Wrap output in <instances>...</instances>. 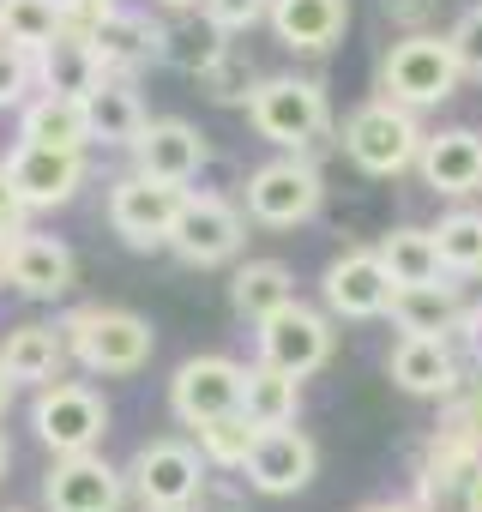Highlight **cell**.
Instances as JSON below:
<instances>
[{"mask_svg":"<svg viewBox=\"0 0 482 512\" xmlns=\"http://www.w3.org/2000/svg\"><path fill=\"white\" fill-rule=\"evenodd\" d=\"M434 241H440V266L446 278H482V211H446L434 223Z\"/></svg>","mask_w":482,"mask_h":512,"instance_id":"4dcf8cb0","label":"cell"},{"mask_svg":"<svg viewBox=\"0 0 482 512\" xmlns=\"http://www.w3.org/2000/svg\"><path fill=\"white\" fill-rule=\"evenodd\" d=\"M241 476H248L254 494H272V500L302 494V488L320 476V446H314L296 422H284V428H260V440H254L248 464H241Z\"/></svg>","mask_w":482,"mask_h":512,"instance_id":"5bb4252c","label":"cell"},{"mask_svg":"<svg viewBox=\"0 0 482 512\" xmlns=\"http://www.w3.org/2000/svg\"><path fill=\"white\" fill-rule=\"evenodd\" d=\"M452 422H458V428H470V434L482 440V386H470V392H452Z\"/></svg>","mask_w":482,"mask_h":512,"instance_id":"60d3db41","label":"cell"},{"mask_svg":"<svg viewBox=\"0 0 482 512\" xmlns=\"http://www.w3.org/2000/svg\"><path fill=\"white\" fill-rule=\"evenodd\" d=\"M254 338H260V362H272V368H284V374H296V380L320 374V368L332 362V350H338L332 320H326L320 308H302V302L278 308L266 326H254Z\"/></svg>","mask_w":482,"mask_h":512,"instance_id":"8fae6325","label":"cell"},{"mask_svg":"<svg viewBox=\"0 0 482 512\" xmlns=\"http://www.w3.org/2000/svg\"><path fill=\"white\" fill-rule=\"evenodd\" d=\"M392 290L398 284L380 266L374 247H344L320 278V296H326L332 320H380V314H392Z\"/></svg>","mask_w":482,"mask_h":512,"instance_id":"4fadbf2b","label":"cell"},{"mask_svg":"<svg viewBox=\"0 0 482 512\" xmlns=\"http://www.w3.org/2000/svg\"><path fill=\"white\" fill-rule=\"evenodd\" d=\"M380 266L392 272V284L404 290V284H434V278H446V266H440V241H434V229H416V223H398V229H386L380 235Z\"/></svg>","mask_w":482,"mask_h":512,"instance_id":"83f0119b","label":"cell"},{"mask_svg":"<svg viewBox=\"0 0 482 512\" xmlns=\"http://www.w3.org/2000/svg\"><path fill=\"white\" fill-rule=\"evenodd\" d=\"M193 512H248V488H241L229 470H211L205 488L193 494Z\"/></svg>","mask_w":482,"mask_h":512,"instance_id":"8d00e7d4","label":"cell"},{"mask_svg":"<svg viewBox=\"0 0 482 512\" xmlns=\"http://www.w3.org/2000/svg\"><path fill=\"white\" fill-rule=\"evenodd\" d=\"M223 49H229V31H217V25L193 7V13H181L175 25H163V55H157V61L175 67V73H193V79H199Z\"/></svg>","mask_w":482,"mask_h":512,"instance_id":"f1b7e54d","label":"cell"},{"mask_svg":"<svg viewBox=\"0 0 482 512\" xmlns=\"http://www.w3.org/2000/svg\"><path fill=\"white\" fill-rule=\"evenodd\" d=\"M356 512H428L422 500H368V506H356Z\"/></svg>","mask_w":482,"mask_h":512,"instance_id":"7bdbcfd3","label":"cell"},{"mask_svg":"<svg viewBox=\"0 0 482 512\" xmlns=\"http://www.w3.org/2000/svg\"><path fill=\"white\" fill-rule=\"evenodd\" d=\"M133 488L127 470H115L103 452H67L43 476V506L49 512H127Z\"/></svg>","mask_w":482,"mask_h":512,"instance_id":"7c38bea8","label":"cell"},{"mask_svg":"<svg viewBox=\"0 0 482 512\" xmlns=\"http://www.w3.org/2000/svg\"><path fill=\"white\" fill-rule=\"evenodd\" d=\"M79 278V260L73 247L55 241V235H37V229H19L7 241V284L31 302H61Z\"/></svg>","mask_w":482,"mask_h":512,"instance_id":"e0dca14e","label":"cell"},{"mask_svg":"<svg viewBox=\"0 0 482 512\" xmlns=\"http://www.w3.org/2000/svg\"><path fill=\"white\" fill-rule=\"evenodd\" d=\"M464 326H476V332H470V338H476V356H482V314H470V320H464Z\"/></svg>","mask_w":482,"mask_h":512,"instance_id":"681fc988","label":"cell"},{"mask_svg":"<svg viewBox=\"0 0 482 512\" xmlns=\"http://www.w3.org/2000/svg\"><path fill=\"white\" fill-rule=\"evenodd\" d=\"M7 31L19 49H49L61 31H67V13H61V0H7Z\"/></svg>","mask_w":482,"mask_h":512,"instance_id":"d6a6232c","label":"cell"},{"mask_svg":"<svg viewBox=\"0 0 482 512\" xmlns=\"http://www.w3.org/2000/svg\"><path fill=\"white\" fill-rule=\"evenodd\" d=\"M13 386H19V380H13L7 368H0V416H7V404H13Z\"/></svg>","mask_w":482,"mask_h":512,"instance_id":"f6af8a7d","label":"cell"},{"mask_svg":"<svg viewBox=\"0 0 482 512\" xmlns=\"http://www.w3.org/2000/svg\"><path fill=\"white\" fill-rule=\"evenodd\" d=\"M193 440H199V452H205L211 470H241V464H248V452H254V440H260V422L248 410H229V416L205 422Z\"/></svg>","mask_w":482,"mask_h":512,"instance_id":"1f68e13d","label":"cell"},{"mask_svg":"<svg viewBox=\"0 0 482 512\" xmlns=\"http://www.w3.org/2000/svg\"><path fill=\"white\" fill-rule=\"evenodd\" d=\"M320 199H326V181L308 163V151H284L248 175V217L260 229H302L320 211Z\"/></svg>","mask_w":482,"mask_h":512,"instance_id":"8992f818","label":"cell"},{"mask_svg":"<svg viewBox=\"0 0 482 512\" xmlns=\"http://www.w3.org/2000/svg\"><path fill=\"white\" fill-rule=\"evenodd\" d=\"M464 320H470V308H464L458 284H446V278H434V284H404V290H392V326H398V332H428V338H452V332H464Z\"/></svg>","mask_w":482,"mask_h":512,"instance_id":"603a6c76","label":"cell"},{"mask_svg":"<svg viewBox=\"0 0 482 512\" xmlns=\"http://www.w3.org/2000/svg\"><path fill=\"white\" fill-rule=\"evenodd\" d=\"M31 428H37V440H43L55 458H67V452H97L103 434H109V398L91 392L85 380H49V386H37V398H31Z\"/></svg>","mask_w":482,"mask_h":512,"instance_id":"5b68a950","label":"cell"},{"mask_svg":"<svg viewBox=\"0 0 482 512\" xmlns=\"http://www.w3.org/2000/svg\"><path fill=\"white\" fill-rule=\"evenodd\" d=\"M103 61L79 31H61L49 49H37V91H61V97H91L103 85Z\"/></svg>","mask_w":482,"mask_h":512,"instance_id":"d4e9b609","label":"cell"},{"mask_svg":"<svg viewBox=\"0 0 482 512\" xmlns=\"http://www.w3.org/2000/svg\"><path fill=\"white\" fill-rule=\"evenodd\" d=\"M163 13H193V7H205V0H157Z\"/></svg>","mask_w":482,"mask_h":512,"instance_id":"bcb514c9","label":"cell"},{"mask_svg":"<svg viewBox=\"0 0 482 512\" xmlns=\"http://www.w3.org/2000/svg\"><path fill=\"white\" fill-rule=\"evenodd\" d=\"M19 229H31V205H25V193L13 187L7 163H0V235H19Z\"/></svg>","mask_w":482,"mask_h":512,"instance_id":"f35d334b","label":"cell"},{"mask_svg":"<svg viewBox=\"0 0 482 512\" xmlns=\"http://www.w3.org/2000/svg\"><path fill=\"white\" fill-rule=\"evenodd\" d=\"M85 43L97 49L103 73H115V79H133L139 67H151V61L163 55V25H157V19H145L139 7H109L103 19H91Z\"/></svg>","mask_w":482,"mask_h":512,"instance_id":"ac0fdd59","label":"cell"},{"mask_svg":"<svg viewBox=\"0 0 482 512\" xmlns=\"http://www.w3.org/2000/svg\"><path fill=\"white\" fill-rule=\"evenodd\" d=\"M109 7H121V0H61V13H67V31H91V19H103Z\"/></svg>","mask_w":482,"mask_h":512,"instance_id":"ab89813d","label":"cell"},{"mask_svg":"<svg viewBox=\"0 0 482 512\" xmlns=\"http://www.w3.org/2000/svg\"><path fill=\"white\" fill-rule=\"evenodd\" d=\"M133 151V169L151 175V181H169V187H187L205 163H211V145L193 121L181 115H163V121H145V133L127 145Z\"/></svg>","mask_w":482,"mask_h":512,"instance_id":"2e32d148","label":"cell"},{"mask_svg":"<svg viewBox=\"0 0 482 512\" xmlns=\"http://www.w3.org/2000/svg\"><path fill=\"white\" fill-rule=\"evenodd\" d=\"M61 332H67L73 362H79L85 374H109V380L139 374V368L151 362V350H157V332H151L145 314H133V308H103V302L73 308V314L61 320Z\"/></svg>","mask_w":482,"mask_h":512,"instance_id":"7a4b0ae2","label":"cell"},{"mask_svg":"<svg viewBox=\"0 0 482 512\" xmlns=\"http://www.w3.org/2000/svg\"><path fill=\"white\" fill-rule=\"evenodd\" d=\"M416 175H422V187L440 193V199H470V193H482V133H476V127L428 133V139H422V157H416Z\"/></svg>","mask_w":482,"mask_h":512,"instance_id":"d6986e66","label":"cell"},{"mask_svg":"<svg viewBox=\"0 0 482 512\" xmlns=\"http://www.w3.org/2000/svg\"><path fill=\"white\" fill-rule=\"evenodd\" d=\"M0 512H25V506H0Z\"/></svg>","mask_w":482,"mask_h":512,"instance_id":"f5cc1de1","label":"cell"},{"mask_svg":"<svg viewBox=\"0 0 482 512\" xmlns=\"http://www.w3.org/2000/svg\"><path fill=\"white\" fill-rule=\"evenodd\" d=\"M434 13V0H386V19L404 31H422V19Z\"/></svg>","mask_w":482,"mask_h":512,"instance_id":"b9f144b4","label":"cell"},{"mask_svg":"<svg viewBox=\"0 0 482 512\" xmlns=\"http://www.w3.org/2000/svg\"><path fill=\"white\" fill-rule=\"evenodd\" d=\"M386 374L410 398H452L458 392V356L446 338H428V332H404L386 356Z\"/></svg>","mask_w":482,"mask_h":512,"instance_id":"ffe728a7","label":"cell"},{"mask_svg":"<svg viewBox=\"0 0 482 512\" xmlns=\"http://www.w3.org/2000/svg\"><path fill=\"white\" fill-rule=\"evenodd\" d=\"M0 43H13V31H7V0H0Z\"/></svg>","mask_w":482,"mask_h":512,"instance_id":"f907efd6","label":"cell"},{"mask_svg":"<svg viewBox=\"0 0 482 512\" xmlns=\"http://www.w3.org/2000/svg\"><path fill=\"white\" fill-rule=\"evenodd\" d=\"M272 37L296 55H326L350 31V0H272Z\"/></svg>","mask_w":482,"mask_h":512,"instance_id":"44dd1931","label":"cell"},{"mask_svg":"<svg viewBox=\"0 0 482 512\" xmlns=\"http://www.w3.org/2000/svg\"><path fill=\"white\" fill-rule=\"evenodd\" d=\"M67 362H73V350H67L61 326L25 320V326H13L7 338H0V368H7L19 386H49V380L67 374Z\"/></svg>","mask_w":482,"mask_h":512,"instance_id":"7402d4cb","label":"cell"},{"mask_svg":"<svg viewBox=\"0 0 482 512\" xmlns=\"http://www.w3.org/2000/svg\"><path fill=\"white\" fill-rule=\"evenodd\" d=\"M296 302V278L284 260H248V266H235L229 278V308L235 320H248V326H266L278 308Z\"/></svg>","mask_w":482,"mask_h":512,"instance_id":"cb8c5ba5","label":"cell"},{"mask_svg":"<svg viewBox=\"0 0 482 512\" xmlns=\"http://www.w3.org/2000/svg\"><path fill=\"white\" fill-rule=\"evenodd\" d=\"M7 464H13V440L0 434V476H7Z\"/></svg>","mask_w":482,"mask_h":512,"instance_id":"7dc6e473","label":"cell"},{"mask_svg":"<svg viewBox=\"0 0 482 512\" xmlns=\"http://www.w3.org/2000/svg\"><path fill=\"white\" fill-rule=\"evenodd\" d=\"M85 115H91V145H133L139 133H145V103H139V91H133V79H103L91 97H85Z\"/></svg>","mask_w":482,"mask_h":512,"instance_id":"4316f807","label":"cell"},{"mask_svg":"<svg viewBox=\"0 0 482 512\" xmlns=\"http://www.w3.org/2000/svg\"><path fill=\"white\" fill-rule=\"evenodd\" d=\"M181 199H187V187H169V181H151V175L127 169V175L109 181L103 211H109V229L133 253H157V247H169V229L181 217Z\"/></svg>","mask_w":482,"mask_h":512,"instance_id":"52a82bcc","label":"cell"},{"mask_svg":"<svg viewBox=\"0 0 482 512\" xmlns=\"http://www.w3.org/2000/svg\"><path fill=\"white\" fill-rule=\"evenodd\" d=\"M199 13H205L217 31H229V37H235V31H254V25L272 13V0H205Z\"/></svg>","mask_w":482,"mask_h":512,"instance_id":"d590c367","label":"cell"},{"mask_svg":"<svg viewBox=\"0 0 482 512\" xmlns=\"http://www.w3.org/2000/svg\"><path fill=\"white\" fill-rule=\"evenodd\" d=\"M446 37H452V55L464 67V79H482V7H470Z\"/></svg>","mask_w":482,"mask_h":512,"instance_id":"74e56055","label":"cell"},{"mask_svg":"<svg viewBox=\"0 0 482 512\" xmlns=\"http://www.w3.org/2000/svg\"><path fill=\"white\" fill-rule=\"evenodd\" d=\"M458 85H464V67L452 55V37H434V31H404L380 61V97L404 109H434L458 97Z\"/></svg>","mask_w":482,"mask_h":512,"instance_id":"277c9868","label":"cell"},{"mask_svg":"<svg viewBox=\"0 0 482 512\" xmlns=\"http://www.w3.org/2000/svg\"><path fill=\"white\" fill-rule=\"evenodd\" d=\"M422 139H428V133L416 127V109H404V103H392V97H374V103L350 109V115H344V133H338L344 157H350L362 175H374V181H398L404 169H416Z\"/></svg>","mask_w":482,"mask_h":512,"instance_id":"3957f363","label":"cell"},{"mask_svg":"<svg viewBox=\"0 0 482 512\" xmlns=\"http://www.w3.org/2000/svg\"><path fill=\"white\" fill-rule=\"evenodd\" d=\"M0 163H7V175H13V187L25 193L31 211L73 205L79 187H85V151H67V145H31V139H19Z\"/></svg>","mask_w":482,"mask_h":512,"instance_id":"9a60e30c","label":"cell"},{"mask_svg":"<svg viewBox=\"0 0 482 512\" xmlns=\"http://www.w3.org/2000/svg\"><path fill=\"white\" fill-rule=\"evenodd\" d=\"M248 127L278 151H320L332 139V103H326L320 79L272 73L248 97Z\"/></svg>","mask_w":482,"mask_h":512,"instance_id":"6da1fadb","label":"cell"},{"mask_svg":"<svg viewBox=\"0 0 482 512\" xmlns=\"http://www.w3.org/2000/svg\"><path fill=\"white\" fill-rule=\"evenodd\" d=\"M241 410H248L260 428H284L302 416V380L272 368V362H254L248 368V386H241Z\"/></svg>","mask_w":482,"mask_h":512,"instance_id":"f546056e","label":"cell"},{"mask_svg":"<svg viewBox=\"0 0 482 512\" xmlns=\"http://www.w3.org/2000/svg\"><path fill=\"white\" fill-rule=\"evenodd\" d=\"M199 85H205V97H211V103H223V109H248V97H254V85H260V79H254L248 55L229 43V49L199 73Z\"/></svg>","mask_w":482,"mask_h":512,"instance_id":"836d02e7","label":"cell"},{"mask_svg":"<svg viewBox=\"0 0 482 512\" xmlns=\"http://www.w3.org/2000/svg\"><path fill=\"white\" fill-rule=\"evenodd\" d=\"M139 512H193V506H139Z\"/></svg>","mask_w":482,"mask_h":512,"instance_id":"816d5d0a","label":"cell"},{"mask_svg":"<svg viewBox=\"0 0 482 512\" xmlns=\"http://www.w3.org/2000/svg\"><path fill=\"white\" fill-rule=\"evenodd\" d=\"M241 386H248V368L229 362V356H187L169 380V416L181 428H205L229 410H241Z\"/></svg>","mask_w":482,"mask_h":512,"instance_id":"30bf717a","label":"cell"},{"mask_svg":"<svg viewBox=\"0 0 482 512\" xmlns=\"http://www.w3.org/2000/svg\"><path fill=\"white\" fill-rule=\"evenodd\" d=\"M464 512H482V464H476L470 482H464Z\"/></svg>","mask_w":482,"mask_h":512,"instance_id":"ee69618b","label":"cell"},{"mask_svg":"<svg viewBox=\"0 0 482 512\" xmlns=\"http://www.w3.org/2000/svg\"><path fill=\"white\" fill-rule=\"evenodd\" d=\"M19 139H31V145H67V151H85V145H91V115H85V97L37 91V97L19 109Z\"/></svg>","mask_w":482,"mask_h":512,"instance_id":"484cf974","label":"cell"},{"mask_svg":"<svg viewBox=\"0 0 482 512\" xmlns=\"http://www.w3.org/2000/svg\"><path fill=\"white\" fill-rule=\"evenodd\" d=\"M241 247H248V217H241L223 193H187L181 199V217L169 229V253L181 266L211 272V266H229Z\"/></svg>","mask_w":482,"mask_h":512,"instance_id":"ba28073f","label":"cell"},{"mask_svg":"<svg viewBox=\"0 0 482 512\" xmlns=\"http://www.w3.org/2000/svg\"><path fill=\"white\" fill-rule=\"evenodd\" d=\"M7 241L13 235H0V290H7Z\"/></svg>","mask_w":482,"mask_h":512,"instance_id":"c3c4849f","label":"cell"},{"mask_svg":"<svg viewBox=\"0 0 482 512\" xmlns=\"http://www.w3.org/2000/svg\"><path fill=\"white\" fill-rule=\"evenodd\" d=\"M37 91V55L19 43H0V109H25Z\"/></svg>","mask_w":482,"mask_h":512,"instance_id":"e575fe53","label":"cell"},{"mask_svg":"<svg viewBox=\"0 0 482 512\" xmlns=\"http://www.w3.org/2000/svg\"><path fill=\"white\" fill-rule=\"evenodd\" d=\"M205 476H211V464L193 440H145L127 464V488L139 506H193Z\"/></svg>","mask_w":482,"mask_h":512,"instance_id":"9c48e42d","label":"cell"}]
</instances>
